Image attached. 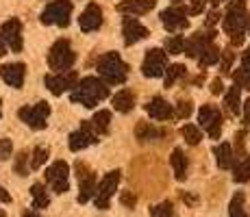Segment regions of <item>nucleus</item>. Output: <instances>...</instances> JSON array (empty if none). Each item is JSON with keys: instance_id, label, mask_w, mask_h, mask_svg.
<instances>
[{"instance_id": "nucleus-1", "label": "nucleus", "mask_w": 250, "mask_h": 217, "mask_svg": "<svg viewBox=\"0 0 250 217\" xmlns=\"http://www.w3.org/2000/svg\"><path fill=\"white\" fill-rule=\"evenodd\" d=\"M109 96V87L104 80L96 79V76H87L83 79L79 85H74V91H72V102L83 104V107H96L100 100H104Z\"/></svg>"}, {"instance_id": "nucleus-2", "label": "nucleus", "mask_w": 250, "mask_h": 217, "mask_svg": "<svg viewBox=\"0 0 250 217\" xmlns=\"http://www.w3.org/2000/svg\"><path fill=\"white\" fill-rule=\"evenodd\" d=\"M98 74L103 76V80L107 85H122L126 80L128 67L118 52H107L98 61Z\"/></svg>"}, {"instance_id": "nucleus-3", "label": "nucleus", "mask_w": 250, "mask_h": 217, "mask_svg": "<svg viewBox=\"0 0 250 217\" xmlns=\"http://www.w3.org/2000/svg\"><path fill=\"white\" fill-rule=\"evenodd\" d=\"M74 50H72L70 41L68 39H57L52 43L50 52H48V65H50V70H55L57 74L59 72H68L72 65H74Z\"/></svg>"}, {"instance_id": "nucleus-4", "label": "nucleus", "mask_w": 250, "mask_h": 217, "mask_svg": "<svg viewBox=\"0 0 250 217\" xmlns=\"http://www.w3.org/2000/svg\"><path fill=\"white\" fill-rule=\"evenodd\" d=\"M246 24H248L246 2H244V0H230L227 18H224V31H227L229 35H237V33H244Z\"/></svg>"}, {"instance_id": "nucleus-5", "label": "nucleus", "mask_w": 250, "mask_h": 217, "mask_svg": "<svg viewBox=\"0 0 250 217\" xmlns=\"http://www.w3.org/2000/svg\"><path fill=\"white\" fill-rule=\"evenodd\" d=\"M72 16V0H55L42 11V22L57 24V26H68Z\"/></svg>"}, {"instance_id": "nucleus-6", "label": "nucleus", "mask_w": 250, "mask_h": 217, "mask_svg": "<svg viewBox=\"0 0 250 217\" xmlns=\"http://www.w3.org/2000/svg\"><path fill=\"white\" fill-rule=\"evenodd\" d=\"M18 115H20V119L26 126L42 130V128H46V124H48L50 107H48V102H37V104H33V107H22L18 111Z\"/></svg>"}, {"instance_id": "nucleus-7", "label": "nucleus", "mask_w": 250, "mask_h": 217, "mask_svg": "<svg viewBox=\"0 0 250 217\" xmlns=\"http://www.w3.org/2000/svg\"><path fill=\"white\" fill-rule=\"evenodd\" d=\"M118 182H120V170H113V172H109L107 176L100 180V185L96 187V197H94V202H96V206L98 209H109V200H111V196L115 194V189H118Z\"/></svg>"}, {"instance_id": "nucleus-8", "label": "nucleus", "mask_w": 250, "mask_h": 217, "mask_svg": "<svg viewBox=\"0 0 250 217\" xmlns=\"http://www.w3.org/2000/svg\"><path fill=\"white\" fill-rule=\"evenodd\" d=\"M68 176H70V167H68V163L65 161L52 163V165L46 170L48 185H50L52 191H57V194H65V191H68V187H70Z\"/></svg>"}, {"instance_id": "nucleus-9", "label": "nucleus", "mask_w": 250, "mask_h": 217, "mask_svg": "<svg viewBox=\"0 0 250 217\" xmlns=\"http://www.w3.org/2000/svg\"><path fill=\"white\" fill-rule=\"evenodd\" d=\"M166 65H167L166 52L159 50V48H152V50H148L146 57H144L142 72L148 79H159V76H163V72H166Z\"/></svg>"}, {"instance_id": "nucleus-10", "label": "nucleus", "mask_w": 250, "mask_h": 217, "mask_svg": "<svg viewBox=\"0 0 250 217\" xmlns=\"http://www.w3.org/2000/svg\"><path fill=\"white\" fill-rule=\"evenodd\" d=\"M198 122H200V126L209 133V137H213V139L220 137V133H222V115H220V109L211 107V104H205V107L198 111Z\"/></svg>"}, {"instance_id": "nucleus-11", "label": "nucleus", "mask_w": 250, "mask_h": 217, "mask_svg": "<svg viewBox=\"0 0 250 217\" xmlns=\"http://www.w3.org/2000/svg\"><path fill=\"white\" fill-rule=\"evenodd\" d=\"M96 141H98V135L94 133L91 122H83L79 130H74V133L70 135V150L72 152L85 150V148L91 146V143H96Z\"/></svg>"}, {"instance_id": "nucleus-12", "label": "nucleus", "mask_w": 250, "mask_h": 217, "mask_svg": "<svg viewBox=\"0 0 250 217\" xmlns=\"http://www.w3.org/2000/svg\"><path fill=\"white\" fill-rule=\"evenodd\" d=\"M0 35H2L4 43L11 48V52H20L22 50V24L18 18H11L2 24L0 28Z\"/></svg>"}, {"instance_id": "nucleus-13", "label": "nucleus", "mask_w": 250, "mask_h": 217, "mask_svg": "<svg viewBox=\"0 0 250 217\" xmlns=\"http://www.w3.org/2000/svg\"><path fill=\"white\" fill-rule=\"evenodd\" d=\"M44 83L50 89V94L61 96L63 91H68L76 85V72L68 70V72H59V74H48L44 79Z\"/></svg>"}, {"instance_id": "nucleus-14", "label": "nucleus", "mask_w": 250, "mask_h": 217, "mask_svg": "<svg viewBox=\"0 0 250 217\" xmlns=\"http://www.w3.org/2000/svg\"><path fill=\"white\" fill-rule=\"evenodd\" d=\"M122 35H124V43L133 46V43L142 41L144 37L148 35V28L139 20H135L133 16H128V18H124V22H122Z\"/></svg>"}, {"instance_id": "nucleus-15", "label": "nucleus", "mask_w": 250, "mask_h": 217, "mask_svg": "<svg viewBox=\"0 0 250 217\" xmlns=\"http://www.w3.org/2000/svg\"><path fill=\"white\" fill-rule=\"evenodd\" d=\"M100 24H103V9H100L96 2H89L87 7H85V11L81 13V18H79L81 31H85V33L98 31Z\"/></svg>"}, {"instance_id": "nucleus-16", "label": "nucleus", "mask_w": 250, "mask_h": 217, "mask_svg": "<svg viewBox=\"0 0 250 217\" xmlns=\"http://www.w3.org/2000/svg\"><path fill=\"white\" fill-rule=\"evenodd\" d=\"M0 76H2V80L7 85L16 87V89H20L24 85V76H26V67L24 63H7L0 67Z\"/></svg>"}, {"instance_id": "nucleus-17", "label": "nucleus", "mask_w": 250, "mask_h": 217, "mask_svg": "<svg viewBox=\"0 0 250 217\" xmlns=\"http://www.w3.org/2000/svg\"><path fill=\"white\" fill-rule=\"evenodd\" d=\"M161 24L167 31L174 33V31H181V28L187 26V18L179 7H170V9H166V11H161Z\"/></svg>"}, {"instance_id": "nucleus-18", "label": "nucleus", "mask_w": 250, "mask_h": 217, "mask_svg": "<svg viewBox=\"0 0 250 217\" xmlns=\"http://www.w3.org/2000/svg\"><path fill=\"white\" fill-rule=\"evenodd\" d=\"M157 0H122L118 4V11L128 13V16H144L150 9H155Z\"/></svg>"}, {"instance_id": "nucleus-19", "label": "nucleus", "mask_w": 250, "mask_h": 217, "mask_svg": "<svg viewBox=\"0 0 250 217\" xmlns=\"http://www.w3.org/2000/svg\"><path fill=\"white\" fill-rule=\"evenodd\" d=\"M146 113L150 115L152 119H170L172 115H174V111H172V104L167 102V100L163 98H152L150 102L146 104Z\"/></svg>"}, {"instance_id": "nucleus-20", "label": "nucleus", "mask_w": 250, "mask_h": 217, "mask_svg": "<svg viewBox=\"0 0 250 217\" xmlns=\"http://www.w3.org/2000/svg\"><path fill=\"white\" fill-rule=\"evenodd\" d=\"M213 154H215V163H218L222 170H230L235 165V154H233V148L229 143H220V146L213 148Z\"/></svg>"}, {"instance_id": "nucleus-21", "label": "nucleus", "mask_w": 250, "mask_h": 217, "mask_svg": "<svg viewBox=\"0 0 250 217\" xmlns=\"http://www.w3.org/2000/svg\"><path fill=\"white\" fill-rule=\"evenodd\" d=\"M198 63H200V67H209V65H215L220 61V57H222V52L218 50V48L213 46V43H205L203 48H200V52L198 55Z\"/></svg>"}, {"instance_id": "nucleus-22", "label": "nucleus", "mask_w": 250, "mask_h": 217, "mask_svg": "<svg viewBox=\"0 0 250 217\" xmlns=\"http://www.w3.org/2000/svg\"><path fill=\"white\" fill-rule=\"evenodd\" d=\"M170 163H172V170H174L176 180H185L187 178V158H185V154H183L181 148H174V150H172Z\"/></svg>"}, {"instance_id": "nucleus-23", "label": "nucleus", "mask_w": 250, "mask_h": 217, "mask_svg": "<svg viewBox=\"0 0 250 217\" xmlns=\"http://www.w3.org/2000/svg\"><path fill=\"white\" fill-rule=\"evenodd\" d=\"M113 107H115V111H120V113L133 111V107H135V96H133V91H128V89L118 91V94L113 96Z\"/></svg>"}, {"instance_id": "nucleus-24", "label": "nucleus", "mask_w": 250, "mask_h": 217, "mask_svg": "<svg viewBox=\"0 0 250 217\" xmlns=\"http://www.w3.org/2000/svg\"><path fill=\"white\" fill-rule=\"evenodd\" d=\"M79 182H81L79 202H81V204H85V202L91 200V196L96 194V176H94V172H89L87 176H83Z\"/></svg>"}, {"instance_id": "nucleus-25", "label": "nucleus", "mask_w": 250, "mask_h": 217, "mask_svg": "<svg viewBox=\"0 0 250 217\" xmlns=\"http://www.w3.org/2000/svg\"><path fill=\"white\" fill-rule=\"evenodd\" d=\"M91 126L96 128V135H104L109 133V126H111V111H98L91 119Z\"/></svg>"}, {"instance_id": "nucleus-26", "label": "nucleus", "mask_w": 250, "mask_h": 217, "mask_svg": "<svg viewBox=\"0 0 250 217\" xmlns=\"http://www.w3.org/2000/svg\"><path fill=\"white\" fill-rule=\"evenodd\" d=\"M31 196H33V206H35V209H46V206L50 204V197L46 194V187L40 185V182H35V185L31 187Z\"/></svg>"}, {"instance_id": "nucleus-27", "label": "nucleus", "mask_w": 250, "mask_h": 217, "mask_svg": "<svg viewBox=\"0 0 250 217\" xmlns=\"http://www.w3.org/2000/svg\"><path fill=\"white\" fill-rule=\"evenodd\" d=\"M135 137H137L142 143H146V141H155V139L159 137V130L152 126V124L142 122V124H137V128H135Z\"/></svg>"}, {"instance_id": "nucleus-28", "label": "nucleus", "mask_w": 250, "mask_h": 217, "mask_svg": "<svg viewBox=\"0 0 250 217\" xmlns=\"http://www.w3.org/2000/svg\"><path fill=\"white\" fill-rule=\"evenodd\" d=\"M239 102H242V98H239V87L235 85L227 91V98H224V104H227V111L230 115L239 113Z\"/></svg>"}, {"instance_id": "nucleus-29", "label": "nucleus", "mask_w": 250, "mask_h": 217, "mask_svg": "<svg viewBox=\"0 0 250 217\" xmlns=\"http://www.w3.org/2000/svg\"><path fill=\"white\" fill-rule=\"evenodd\" d=\"M233 178L235 182H246L250 178V154L242 161H237V165H233Z\"/></svg>"}, {"instance_id": "nucleus-30", "label": "nucleus", "mask_w": 250, "mask_h": 217, "mask_svg": "<svg viewBox=\"0 0 250 217\" xmlns=\"http://www.w3.org/2000/svg\"><path fill=\"white\" fill-rule=\"evenodd\" d=\"M181 135H183V139H185L189 146H198L200 139H203V133H200V128L194 126V124H185V126L181 128Z\"/></svg>"}, {"instance_id": "nucleus-31", "label": "nucleus", "mask_w": 250, "mask_h": 217, "mask_svg": "<svg viewBox=\"0 0 250 217\" xmlns=\"http://www.w3.org/2000/svg\"><path fill=\"white\" fill-rule=\"evenodd\" d=\"M167 72H163V80H166V87H172L176 83V80L181 79V76H185V65H170V67H166Z\"/></svg>"}, {"instance_id": "nucleus-32", "label": "nucleus", "mask_w": 250, "mask_h": 217, "mask_svg": "<svg viewBox=\"0 0 250 217\" xmlns=\"http://www.w3.org/2000/svg\"><path fill=\"white\" fill-rule=\"evenodd\" d=\"M183 48H185V37L181 35H172L166 39V52L167 55H181Z\"/></svg>"}, {"instance_id": "nucleus-33", "label": "nucleus", "mask_w": 250, "mask_h": 217, "mask_svg": "<svg viewBox=\"0 0 250 217\" xmlns=\"http://www.w3.org/2000/svg\"><path fill=\"white\" fill-rule=\"evenodd\" d=\"M229 213H230V217H246V211H244V194H235L233 196Z\"/></svg>"}, {"instance_id": "nucleus-34", "label": "nucleus", "mask_w": 250, "mask_h": 217, "mask_svg": "<svg viewBox=\"0 0 250 217\" xmlns=\"http://www.w3.org/2000/svg\"><path fill=\"white\" fill-rule=\"evenodd\" d=\"M150 215L152 217H174V206H172V202H161V204L152 206L150 209Z\"/></svg>"}, {"instance_id": "nucleus-35", "label": "nucleus", "mask_w": 250, "mask_h": 217, "mask_svg": "<svg viewBox=\"0 0 250 217\" xmlns=\"http://www.w3.org/2000/svg\"><path fill=\"white\" fill-rule=\"evenodd\" d=\"M235 85H237L239 89H250V67L242 65L235 72Z\"/></svg>"}, {"instance_id": "nucleus-36", "label": "nucleus", "mask_w": 250, "mask_h": 217, "mask_svg": "<svg viewBox=\"0 0 250 217\" xmlns=\"http://www.w3.org/2000/svg\"><path fill=\"white\" fill-rule=\"evenodd\" d=\"M46 158H48V148H44V146H37L35 150H33L31 167H33V170H40V167L46 163Z\"/></svg>"}, {"instance_id": "nucleus-37", "label": "nucleus", "mask_w": 250, "mask_h": 217, "mask_svg": "<svg viewBox=\"0 0 250 217\" xmlns=\"http://www.w3.org/2000/svg\"><path fill=\"white\" fill-rule=\"evenodd\" d=\"M26 161H28V154H26V152H20V154H18V158H16V174H20V176H26V174H28Z\"/></svg>"}, {"instance_id": "nucleus-38", "label": "nucleus", "mask_w": 250, "mask_h": 217, "mask_svg": "<svg viewBox=\"0 0 250 217\" xmlns=\"http://www.w3.org/2000/svg\"><path fill=\"white\" fill-rule=\"evenodd\" d=\"M11 150H13L11 139H7V137L0 139V161H4V158L11 157Z\"/></svg>"}, {"instance_id": "nucleus-39", "label": "nucleus", "mask_w": 250, "mask_h": 217, "mask_svg": "<svg viewBox=\"0 0 250 217\" xmlns=\"http://www.w3.org/2000/svg\"><path fill=\"white\" fill-rule=\"evenodd\" d=\"M189 115H191V102L189 100H181L179 107H176V118L185 119V118H189Z\"/></svg>"}, {"instance_id": "nucleus-40", "label": "nucleus", "mask_w": 250, "mask_h": 217, "mask_svg": "<svg viewBox=\"0 0 250 217\" xmlns=\"http://www.w3.org/2000/svg\"><path fill=\"white\" fill-rule=\"evenodd\" d=\"M120 202H122L124 206H128V209H133L135 206V202H137V197L131 194V191H124L122 196H120Z\"/></svg>"}, {"instance_id": "nucleus-41", "label": "nucleus", "mask_w": 250, "mask_h": 217, "mask_svg": "<svg viewBox=\"0 0 250 217\" xmlns=\"http://www.w3.org/2000/svg\"><path fill=\"white\" fill-rule=\"evenodd\" d=\"M205 4H207V0H191V4H189V13H203Z\"/></svg>"}, {"instance_id": "nucleus-42", "label": "nucleus", "mask_w": 250, "mask_h": 217, "mask_svg": "<svg viewBox=\"0 0 250 217\" xmlns=\"http://www.w3.org/2000/svg\"><path fill=\"white\" fill-rule=\"evenodd\" d=\"M244 137H246V133H244V130L235 135V148H237V154L244 152Z\"/></svg>"}, {"instance_id": "nucleus-43", "label": "nucleus", "mask_w": 250, "mask_h": 217, "mask_svg": "<svg viewBox=\"0 0 250 217\" xmlns=\"http://www.w3.org/2000/svg\"><path fill=\"white\" fill-rule=\"evenodd\" d=\"M230 63H233V52H224V59H222V72L230 70Z\"/></svg>"}, {"instance_id": "nucleus-44", "label": "nucleus", "mask_w": 250, "mask_h": 217, "mask_svg": "<svg viewBox=\"0 0 250 217\" xmlns=\"http://www.w3.org/2000/svg\"><path fill=\"white\" fill-rule=\"evenodd\" d=\"M222 89H224V85H222V80H220V79H215L213 83H211V94H215V96H218Z\"/></svg>"}, {"instance_id": "nucleus-45", "label": "nucleus", "mask_w": 250, "mask_h": 217, "mask_svg": "<svg viewBox=\"0 0 250 217\" xmlns=\"http://www.w3.org/2000/svg\"><path fill=\"white\" fill-rule=\"evenodd\" d=\"M242 41H244V33H237V35H230V43H233V46H239Z\"/></svg>"}, {"instance_id": "nucleus-46", "label": "nucleus", "mask_w": 250, "mask_h": 217, "mask_svg": "<svg viewBox=\"0 0 250 217\" xmlns=\"http://www.w3.org/2000/svg\"><path fill=\"white\" fill-rule=\"evenodd\" d=\"M244 124H246V126L250 124V100L246 102V107H244Z\"/></svg>"}, {"instance_id": "nucleus-47", "label": "nucleus", "mask_w": 250, "mask_h": 217, "mask_svg": "<svg viewBox=\"0 0 250 217\" xmlns=\"http://www.w3.org/2000/svg\"><path fill=\"white\" fill-rule=\"evenodd\" d=\"M242 65L244 67H250V46H248V50L244 52V57H242Z\"/></svg>"}, {"instance_id": "nucleus-48", "label": "nucleus", "mask_w": 250, "mask_h": 217, "mask_svg": "<svg viewBox=\"0 0 250 217\" xmlns=\"http://www.w3.org/2000/svg\"><path fill=\"white\" fill-rule=\"evenodd\" d=\"M11 200V196L7 194V189H4V187H0V202H9Z\"/></svg>"}, {"instance_id": "nucleus-49", "label": "nucleus", "mask_w": 250, "mask_h": 217, "mask_svg": "<svg viewBox=\"0 0 250 217\" xmlns=\"http://www.w3.org/2000/svg\"><path fill=\"white\" fill-rule=\"evenodd\" d=\"M183 200H185L187 204H194V202H196V197H194V196H189V194H183Z\"/></svg>"}, {"instance_id": "nucleus-50", "label": "nucleus", "mask_w": 250, "mask_h": 217, "mask_svg": "<svg viewBox=\"0 0 250 217\" xmlns=\"http://www.w3.org/2000/svg\"><path fill=\"white\" fill-rule=\"evenodd\" d=\"M4 50H7V43H4L2 35H0V55H4Z\"/></svg>"}, {"instance_id": "nucleus-51", "label": "nucleus", "mask_w": 250, "mask_h": 217, "mask_svg": "<svg viewBox=\"0 0 250 217\" xmlns=\"http://www.w3.org/2000/svg\"><path fill=\"white\" fill-rule=\"evenodd\" d=\"M24 217H40V215H35V213H31V211H26V213H24Z\"/></svg>"}, {"instance_id": "nucleus-52", "label": "nucleus", "mask_w": 250, "mask_h": 217, "mask_svg": "<svg viewBox=\"0 0 250 217\" xmlns=\"http://www.w3.org/2000/svg\"><path fill=\"white\" fill-rule=\"evenodd\" d=\"M211 2H213L215 7H218V4H220V2H224V0H211Z\"/></svg>"}, {"instance_id": "nucleus-53", "label": "nucleus", "mask_w": 250, "mask_h": 217, "mask_svg": "<svg viewBox=\"0 0 250 217\" xmlns=\"http://www.w3.org/2000/svg\"><path fill=\"white\" fill-rule=\"evenodd\" d=\"M0 115H2V107H0Z\"/></svg>"}, {"instance_id": "nucleus-54", "label": "nucleus", "mask_w": 250, "mask_h": 217, "mask_svg": "<svg viewBox=\"0 0 250 217\" xmlns=\"http://www.w3.org/2000/svg\"><path fill=\"white\" fill-rule=\"evenodd\" d=\"M0 217H4V213H0Z\"/></svg>"}, {"instance_id": "nucleus-55", "label": "nucleus", "mask_w": 250, "mask_h": 217, "mask_svg": "<svg viewBox=\"0 0 250 217\" xmlns=\"http://www.w3.org/2000/svg\"><path fill=\"white\" fill-rule=\"evenodd\" d=\"M248 26H250V22H248Z\"/></svg>"}]
</instances>
